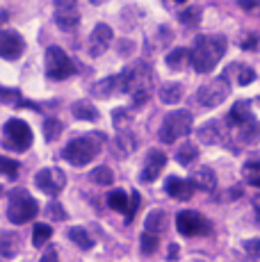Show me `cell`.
<instances>
[{
	"label": "cell",
	"mask_w": 260,
	"mask_h": 262,
	"mask_svg": "<svg viewBox=\"0 0 260 262\" xmlns=\"http://www.w3.org/2000/svg\"><path fill=\"white\" fill-rule=\"evenodd\" d=\"M226 37L222 34H208V37H197L194 46L189 50V62H192L197 73H210L219 64V59L226 53Z\"/></svg>",
	"instance_id": "6da1fadb"
},
{
	"label": "cell",
	"mask_w": 260,
	"mask_h": 262,
	"mask_svg": "<svg viewBox=\"0 0 260 262\" xmlns=\"http://www.w3.org/2000/svg\"><path fill=\"white\" fill-rule=\"evenodd\" d=\"M192 123H194V117L187 110H174V112H169L167 117L162 119V125H160V130H158L160 142L174 144L176 139L187 137L189 130H192Z\"/></svg>",
	"instance_id": "7a4b0ae2"
},
{
	"label": "cell",
	"mask_w": 260,
	"mask_h": 262,
	"mask_svg": "<svg viewBox=\"0 0 260 262\" xmlns=\"http://www.w3.org/2000/svg\"><path fill=\"white\" fill-rule=\"evenodd\" d=\"M98 153H101V144L94 137H78L64 146L62 158L67 160V162H71L73 167H84V164L92 162Z\"/></svg>",
	"instance_id": "3957f363"
},
{
	"label": "cell",
	"mask_w": 260,
	"mask_h": 262,
	"mask_svg": "<svg viewBox=\"0 0 260 262\" xmlns=\"http://www.w3.org/2000/svg\"><path fill=\"white\" fill-rule=\"evenodd\" d=\"M39 212V205L32 196L28 194V189H14L9 194V208L7 216L12 224H26V221L34 219Z\"/></svg>",
	"instance_id": "277c9868"
},
{
	"label": "cell",
	"mask_w": 260,
	"mask_h": 262,
	"mask_svg": "<svg viewBox=\"0 0 260 262\" xmlns=\"http://www.w3.org/2000/svg\"><path fill=\"white\" fill-rule=\"evenodd\" d=\"M3 144H5V148L18 150V153L28 150L30 144H32V130H30V125L21 119H9L7 123H5Z\"/></svg>",
	"instance_id": "5b68a950"
},
{
	"label": "cell",
	"mask_w": 260,
	"mask_h": 262,
	"mask_svg": "<svg viewBox=\"0 0 260 262\" xmlns=\"http://www.w3.org/2000/svg\"><path fill=\"white\" fill-rule=\"evenodd\" d=\"M76 73V64L59 46H51L46 50V75L51 80H67Z\"/></svg>",
	"instance_id": "8992f818"
},
{
	"label": "cell",
	"mask_w": 260,
	"mask_h": 262,
	"mask_svg": "<svg viewBox=\"0 0 260 262\" xmlns=\"http://www.w3.org/2000/svg\"><path fill=\"white\" fill-rule=\"evenodd\" d=\"M228 94H231V82H228L226 75H219V78L210 80L208 84L199 89L197 98L203 107H217L228 98Z\"/></svg>",
	"instance_id": "52a82bcc"
},
{
	"label": "cell",
	"mask_w": 260,
	"mask_h": 262,
	"mask_svg": "<svg viewBox=\"0 0 260 262\" xmlns=\"http://www.w3.org/2000/svg\"><path fill=\"white\" fill-rule=\"evenodd\" d=\"M176 228L185 237H194V235H203L210 230L208 219L197 210H183L176 216Z\"/></svg>",
	"instance_id": "ba28073f"
},
{
	"label": "cell",
	"mask_w": 260,
	"mask_h": 262,
	"mask_svg": "<svg viewBox=\"0 0 260 262\" xmlns=\"http://www.w3.org/2000/svg\"><path fill=\"white\" fill-rule=\"evenodd\" d=\"M34 185L48 196H57L59 191L64 189L67 185V176H64L62 169L57 167H48V169H41L37 176H34Z\"/></svg>",
	"instance_id": "9c48e42d"
},
{
	"label": "cell",
	"mask_w": 260,
	"mask_h": 262,
	"mask_svg": "<svg viewBox=\"0 0 260 262\" xmlns=\"http://www.w3.org/2000/svg\"><path fill=\"white\" fill-rule=\"evenodd\" d=\"M112 37H114L112 28L105 23H98L96 28L92 30V34H89V43H87L89 55H92V57H101L105 50L110 48V43H112Z\"/></svg>",
	"instance_id": "30bf717a"
},
{
	"label": "cell",
	"mask_w": 260,
	"mask_h": 262,
	"mask_svg": "<svg viewBox=\"0 0 260 262\" xmlns=\"http://www.w3.org/2000/svg\"><path fill=\"white\" fill-rule=\"evenodd\" d=\"M55 23H57V28L67 30V32L78 28L80 12H78L76 3H71V0H59V3L55 5Z\"/></svg>",
	"instance_id": "8fae6325"
},
{
	"label": "cell",
	"mask_w": 260,
	"mask_h": 262,
	"mask_svg": "<svg viewBox=\"0 0 260 262\" xmlns=\"http://www.w3.org/2000/svg\"><path fill=\"white\" fill-rule=\"evenodd\" d=\"M26 50V41L18 32H0V57L18 59Z\"/></svg>",
	"instance_id": "7c38bea8"
},
{
	"label": "cell",
	"mask_w": 260,
	"mask_h": 262,
	"mask_svg": "<svg viewBox=\"0 0 260 262\" xmlns=\"http://www.w3.org/2000/svg\"><path fill=\"white\" fill-rule=\"evenodd\" d=\"M164 164H167V155H164L162 150H158V148L148 150L146 162H144V169H142V173H139V180H142V183H153V180L162 173Z\"/></svg>",
	"instance_id": "4fadbf2b"
},
{
	"label": "cell",
	"mask_w": 260,
	"mask_h": 262,
	"mask_svg": "<svg viewBox=\"0 0 260 262\" xmlns=\"http://www.w3.org/2000/svg\"><path fill=\"white\" fill-rule=\"evenodd\" d=\"M189 185L199 191H214L217 187V176H214V169L210 167H199L189 178Z\"/></svg>",
	"instance_id": "5bb4252c"
},
{
	"label": "cell",
	"mask_w": 260,
	"mask_h": 262,
	"mask_svg": "<svg viewBox=\"0 0 260 262\" xmlns=\"http://www.w3.org/2000/svg\"><path fill=\"white\" fill-rule=\"evenodd\" d=\"M197 135H199V142L203 144H219L224 139V135H226V130L222 128V121L210 119L197 130Z\"/></svg>",
	"instance_id": "9a60e30c"
},
{
	"label": "cell",
	"mask_w": 260,
	"mask_h": 262,
	"mask_svg": "<svg viewBox=\"0 0 260 262\" xmlns=\"http://www.w3.org/2000/svg\"><path fill=\"white\" fill-rule=\"evenodd\" d=\"M164 191L178 201H187L189 196L194 194V187L189 185V180H183V178H178V176H169L167 183H164Z\"/></svg>",
	"instance_id": "2e32d148"
},
{
	"label": "cell",
	"mask_w": 260,
	"mask_h": 262,
	"mask_svg": "<svg viewBox=\"0 0 260 262\" xmlns=\"http://www.w3.org/2000/svg\"><path fill=\"white\" fill-rule=\"evenodd\" d=\"M253 121V114H251V103L249 100H237V103L231 107L228 112V123L233 128H240V125H247Z\"/></svg>",
	"instance_id": "e0dca14e"
},
{
	"label": "cell",
	"mask_w": 260,
	"mask_h": 262,
	"mask_svg": "<svg viewBox=\"0 0 260 262\" xmlns=\"http://www.w3.org/2000/svg\"><path fill=\"white\" fill-rule=\"evenodd\" d=\"M169 219H167V212L164 210H151V212L146 214V219H144V233H151V235H160L164 228H167Z\"/></svg>",
	"instance_id": "ac0fdd59"
},
{
	"label": "cell",
	"mask_w": 260,
	"mask_h": 262,
	"mask_svg": "<svg viewBox=\"0 0 260 262\" xmlns=\"http://www.w3.org/2000/svg\"><path fill=\"white\" fill-rule=\"evenodd\" d=\"M135 148H137V137H135L130 130H123V133L117 135V139H114V148H112L117 158H128Z\"/></svg>",
	"instance_id": "d6986e66"
},
{
	"label": "cell",
	"mask_w": 260,
	"mask_h": 262,
	"mask_svg": "<svg viewBox=\"0 0 260 262\" xmlns=\"http://www.w3.org/2000/svg\"><path fill=\"white\" fill-rule=\"evenodd\" d=\"M158 98L162 100L164 105H176V103H181V98H183V84H181V82H164V84H160Z\"/></svg>",
	"instance_id": "ffe728a7"
},
{
	"label": "cell",
	"mask_w": 260,
	"mask_h": 262,
	"mask_svg": "<svg viewBox=\"0 0 260 262\" xmlns=\"http://www.w3.org/2000/svg\"><path fill=\"white\" fill-rule=\"evenodd\" d=\"M197 160H199V146H197V144L185 142V144L178 146V150H176V162L181 164V167H192Z\"/></svg>",
	"instance_id": "44dd1931"
},
{
	"label": "cell",
	"mask_w": 260,
	"mask_h": 262,
	"mask_svg": "<svg viewBox=\"0 0 260 262\" xmlns=\"http://www.w3.org/2000/svg\"><path fill=\"white\" fill-rule=\"evenodd\" d=\"M114 92H119V75H110V78L94 84V96L96 98H110Z\"/></svg>",
	"instance_id": "7402d4cb"
},
{
	"label": "cell",
	"mask_w": 260,
	"mask_h": 262,
	"mask_svg": "<svg viewBox=\"0 0 260 262\" xmlns=\"http://www.w3.org/2000/svg\"><path fill=\"white\" fill-rule=\"evenodd\" d=\"M73 117L80 119V121H96L98 119V110L94 107L89 100H78V103H73Z\"/></svg>",
	"instance_id": "603a6c76"
},
{
	"label": "cell",
	"mask_w": 260,
	"mask_h": 262,
	"mask_svg": "<svg viewBox=\"0 0 260 262\" xmlns=\"http://www.w3.org/2000/svg\"><path fill=\"white\" fill-rule=\"evenodd\" d=\"M69 239H71L76 246H80L82 251H89L94 246V239L89 237V233L84 228H80V226H73V228H69Z\"/></svg>",
	"instance_id": "cb8c5ba5"
},
{
	"label": "cell",
	"mask_w": 260,
	"mask_h": 262,
	"mask_svg": "<svg viewBox=\"0 0 260 262\" xmlns=\"http://www.w3.org/2000/svg\"><path fill=\"white\" fill-rule=\"evenodd\" d=\"M233 130H235V135H237L240 144H253L258 139V133H260L256 121H251V123H247V125H240V128H233Z\"/></svg>",
	"instance_id": "d4e9b609"
},
{
	"label": "cell",
	"mask_w": 260,
	"mask_h": 262,
	"mask_svg": "<svg viewBox=\"0 0 260 262\" xmlns=\"http://www.w3.org/2000/svg\"><path fill=\"white\" fill-rule=\"evenodd\" d=\"M18 251V237L12 233H3L0 235V255L3 258H14Z\"/></svg>",
	"instance_id": "484cf974"
},
{
	"label": "cell",
	"mask_w": 260,
	"mask_h": 262,
	"mask_svg": "<svg viewBox=\"0 0 260 262\" xmlns=\"http://www.w3.org/2000/svg\"><path fill=\"white\" fill-rule=\"evenodd\" d=\"M201 14L203 9L199 7V5H189V7H185L181 14H178V21L183 25H189V28H194V25L201 23Z\"/></svg>",
	"instance_id": "4316f807"
},
{
	"label": "cell",
	"mask_w": 260,
	"mask_h": 262,
	"mask_svg": "<svg viewBox=\"0 0 260 262\" xmlns=\"http://www.w3.org/2000/svg\"><path fill=\"white\" fill-rule=\"evenodd\" d=\"M89 180H92L94 185H101V187H107V185L114 183V173L110 167H96L89 173Z\"/></svg>",
	"instance_id": "83f0119b"
},
{
	"label": "cell",
	"mask_w": 260,
	"mask_h": 262,
	"mask_svg": "<svg viewBox=\"0 0 260 262\" xmlns=\"http://www.w3.org/2000/svg\"><path fill=\"white\" fill-rule=\"evenodd\" d=\"M53 237V228L48 224H34L32 228V244L37 246V249H41L44 244H46L48 239Z\"/></svg>",
	"instance_id": "f1b7e54d"
},
{
	"label": "cell",
	"mask_w": 260,
	"mask_h": 262,
	"mask_svg": "<svg viewBox=\"0 0 260 262\" xmlns=\"http://www.w3.org/2000/svg\"><path fill=\"white\" fill-rule=\"evenodd\" d=\"M187 57H189V50H185V48H174L171 53L167 55V67L171 69V71H181L183 64L187 62Z\"/></svg>",
	"instance_id": "f546056e"
},
{
	"label": "cell",
	"mask_w": 260,
	"mask_h": 262,
	"mask_svg": "<svg viewBox=\"0 0 260 262\" xmlns=\"http://www.w3.org/2000/svg\"><path fill=\"white\" fill-rule=\"evenodd\" d=\"M64 125L59 119H46L44 121V139L46 142H55V139H59V135H62Z\"/></svg>",
	"instance_id": "4dcf8cb0"
},
{
	"label": "cell",
	"mask_w": 260,
	"mask_h": 262,
	"mask_svg": "<svg viewBox=\"0 0 260 262\" xmlns=\"http://www.w3.org/2000/svg\"><path fill=\"white\" fill-rule=\"evenodd\" d=\"M107 205L112 210H117V212H126V208H128V196H126V191L123 189H114L112 194L107 196Z\"/></svg>",
	"instance_id": "1f68e13d"
},
{
	"label": "cell",
	"mask_w": 260,
	"mask_h": 262,
	"mask_svg": "<svg viewBox=\"0 0 260 262\" xmlns=\"http://www.w3.org/2000/svg\"><path fill=\"white\" fill-rule=\"evenodd\" d=\"M112 121H114V128H119V133L128 130L130 121H133V112H128L126 107H117L112 114Z\"/></svg>",
	"instance_id": "d6a6232c"
},
{
	"label": "cell",
	"mask_w": 260,
	"mask_h": 262,
	"mask_svg": "<svg viewBox=\"0 0 260 262\" xmlns=\"http://www.w3.org/2000/svg\"><path fill=\"white\" fill-rule=\"evenodd\" d=\"M139 244H142V253L144 255H151V253H156V249L160 244V237L158 235H151V233H142Z\"/></svg>",
	"instance_id": "836d02e7"
},
{
	"label": "cell",
	"mask_w": 260,
	"mask_h": 262,
	"mask_svg": "<svg viewBox=\"0 0 260 262\" xmlns=\"http://www.w3.org/2000/svg\"><path fill=\"white\" fill-rule=\"evenodd\" d=\"M18 173V164L16 160H9L5 155H0V176H7V178H16Z\"/></svg>",
	"instance_id": "e575fe53"
},
{
	"label": "cell",
	"mask_w": 260,
	"mask_h": 262,
	"mask_svg": "<svg viewBox=\"0 0 260 262\" xmlns=\"http://www.w3.org/2000/svg\"><path fill=\"white\" fill-rule=\"evenodd\" d=\"M139 203H142V196H139V191H133V194L128 196V208H126V221H128V224L133 221L135 212L139 210Z\"/></svg>",
	"instance_id": "d590c367"
},
{
	"label": "cell",
	"mask_w": 260,
	"mask_h": 262,
	"mask_svg": "<svg viewBox=\"0 0 260 262\" xmlns=\"http://www.w3.org/2000/svg\"><path fill=\"white\" fill-rule=\"evenodd\" d=\"M46 214L51 216V219H55V221H64V219H67V210L59 205V201H51V203H48Z\"/></svg>",
	"instance_id": "8d00e7d4"
},
{
	"label": "cell",
	"mask_w": 260,
	"mask_h": 262,
	"mask_svg": "<svg viewBox=\"0 0 260 262\" xmlns=\"http://www.w3.org/2000/svg\"><path fill=\"white\" fill-rule=\"evenodd\" d=\"M242 249L247 251V253L251 255L253 260H258V258H260V239H258V237L247 239V242H244V244H242Z\"/></svg>",
	"instance_id": "74e56055"
},
{
	"label": "cell",
	"mask_w": 260,
	"mask_h": 262,
	"mask_svg": "<svg viewBox=\"0 0 260 262\" xmlns=\"http://www.w3.org/2000/svg\"><path fill=\"white\" fill-rule=\"evenodd\" d=\"M253 80H256V73H253V69H249V67H247V69H242V71H240L237 82L242 84V87H244V84H251Z\"/></svg>",
	"instance_id": "f35d334b"
},
{
	"label": "cell",
	"mask_w": 260,
	"mask_h": 262,
	"mask_svg": "<svg viewBox=\"0 0 260 262\" xmlns=\"http://www.w3.org/2000/svg\"><path fill=\"white\" fill-rule=\"evenodd\" d=\"M258 171H260V162H258V160H251V162L244 164V173H247V176L258 173Z\"/></svg>",
	"instance_id": "ab89813d"
},
{
	"label": "cell",
	"mask_w": 260,
	"mask_h": 262,
	"mask_svg": "<svg viewBox=\"0 0 260 262\" xmlns=\"http://www.w3.org/2000/svg\"><path fill=\"white\" fill-rule=\"evenodd\" d=\"M41 262H59V258H57V251H55V249H48L46 253L41 255Z\"/></svg>",
	"instance_id": "60d3db41"
},
{
	"label": "cell",
	"mask_w": 260,
	"mask_h": 262,
	"mask_svg": "<svg viewBox=\"0 0 260 262\" xmlns=\"http://www.w3.org/2000/svg\"><path fill=\"white\" fill-rule=\"evenodd\" d=\"M178 253H181L178 244H171V246H169V251H167V260H169V262H171V260H178V258H181Z\"/></svg>",
	"instance_id": "b9f144b4"
},
{
	"label": "cell",
	"mask_w": 260,
	"mask_h": 262,
	"mask_svg": "<svg viewBox=\"0 0 260 262\" xmlns=\"http://www.w3.org/2000/svg\"><path fill=\"white\" fill-rule=\"evenodd\" d=\"M256 41H258V37H256V34H251V37H249L247 41H242V43H240V46H242L244 50H249V48H253V46H256Z\"/></svg>",
	"instance_id": "7bdbcfd3"
},
{
	"label": "cell",
	"mask_w": 260,
	"mask_h": 262,
	"mask_svg": "<svg viewBox=\"0 0 260 262\" xmlns=\"http://www.w3.org/2000/svg\"><path fill=\"white\" fill-rule=\"evenodd\" d=\"M253 212H256V219L260 221V196L253 199Z\"/></svg>",
	"instance_id": "ee69618b"
},
{
	"label": "cell",
	"mask_w": 260,
	"mask_h": 262,
	"mask_svg": "<svg viewBox=\"0 0 260 262\" xmlns=\"http://www.w3.org/2000/svg\"><path fill=\"white\" fill-rule=\"evenodd\" d=\"M240 7H242V9H253V7H256V5H253V3H244V0H240Z\"/></svg>",
	"instance_id": "f6af8a7d"
},
{
	"label": "cell",
	"mask_w": 260,
	"mask_h": 262,
	"mask_svg": "<svg viewBox=\"0 0 260 262\" xmlns=\"http://www.w3.org/2000/svg\"><path fill=\"white\" fill-rule=\"evenodd\" d=\"M251 185H256V187H260V176H258V178H251Z\"/></svg>",
	"instance_id": "bcb514c9"
}]
</instances>
